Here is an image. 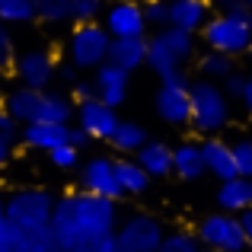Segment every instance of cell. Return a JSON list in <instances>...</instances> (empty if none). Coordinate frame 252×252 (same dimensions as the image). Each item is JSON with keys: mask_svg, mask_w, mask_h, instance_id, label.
Returning <instances> with one entry per match:
<instances>
[{"mask_svg": "<svg viewBox=\"0 0 252 252\" xmlns=\"http://www.w3.org/2000/svg\"><path fill=\"white\" fill-rule=\"evenodd\" d=\"M122 220L118 201L90 195V191H64L55 198L51 211V243L55 252H86L96 243L115 236V227Z\"/></svg>", "mask_w": 252, "mask_h": 252, "instance_id": "cell-1", "label": "cell"}, {"mask_svg": "<svg viewBox=\"0 0 252 252\" xmlns=\"http://www.w3.org/2000/svg\"><path fill=\"white\" fill-rule=\"evenodd\" d=\"M55 198L42 185H19L6 191V223L13 233V252H55L51 211Z\"/></svg>", "mask_w": 252, "mask_h": 252, "instance_id": "cell-2", "label": "cell"}, {"mask_svg": "<svg viewBox=\"0 0 252 252\" xmlns=\"http://www.w3.org/2000/svg\"><path fill=\"white\" fill-rule=\"evenodd\" d=\"M0 109H6L19 125H70L77 105L61 90H29V86H10L3 93Z\"/></svg>", "mask_w": 252, "mask_h": 252, "instance_id": "cell-3", "label": "cell"}, {"mask_svg": "<svg viewBox=\"0 0 252 252\" xmlns=\"http://www.w3.org/2000/svg\"><path fill=\"white\" fill-rule=\"evenodd\" d=\"M204 51H217L227 58H243L252 45V13L246 6L240 10H214L204 29L198 32Z\"/></svg>", "mask_w": 252, "mask_h": 252, "instance_id": "cell-4", "label": "cell"}, {"mask_svg": "<svg viewBox=\"0 0 252 252\" xmlns=\"http://www.w3.org/2000/svg\"><path fill=\"white\" fill-rule=\"evenodd\" d=\"M189 96H191V118H189V128L195 131L198 137H220L227 131L230 118H233V102L227 99V93L220 90V83H211V80H191L189 86Z\"/></svg>", "mask_w": 252, "mask_h": 252, "instance_id": "cell-5", "label": "cell"}, {"mask_svg": "<svg viewBox=\"0 0 252 252\" xmlns=\"http://www.w3.org/2000/svg\"><path fill=\"white\" fill-rule=\"evenodd\" d=\"M198 55V35L179 29H157L147 38V64L144 67L150 74H157L160 80H166L172 74H182L185 64H191Z\"/></svg>", "mask_w": 252, "mask_h": 252, "instance_id": "cell-6", "label": "cell"}, {"mask_svg": "<svg viewBox=\"0 0 252 252\" xmlns=\"http://www.w3.org/2000/svg\"><path fill=\"white\" fill-rule=\"evenodd\" d=\"M109 32L102 29V23H86V26H74L64 42V55L67 64H74L77 70H96L109 61Z\"/></svg>", "mask_w": 252, "mask_h": 252, "instance_id": "cell-7", "label": "cell"}, {"mask_svg": "<svg viewBox=\"0 0 252 252\" xmlns=\"http://www.w3.org/2000/svg\"><path fill=\"white\" fill-rule=\"evenodd\" d=\"M169 227L157 214L147 211H134V214L122 217L115 227V243L122 252H157L166 240Z\"/></svg>", "mask_w": 252, "mask_h": 252, "instance_id": "cell-8", "label": "cell"}, {"mask_svg": "<svg viewBox=\"0 0 252 252\" xmlns=\"http://www.w3.org/2000/svg\"><path fill=\"white\" fill-rule=\"evenodd\" d=\"M191 233H195L198 246L208 249V252H249V243H246L243 227H240V217L223 214V211L204 214L195 223Z\"/></svg>", "mask_w": 252, "mask_h": 252, "instance_id": "cell-9", "label": "cell"}, {"mask_svg": "<svg viewBox=\"0 0 252 252\" xmlns=\"http://www.w3.org/2000/svg\"><path fill=\"white\" fill-rule=\"evenodd\" d=\"M189 74H172L166 80H160L157 86V96H154V109L160 115L163 125L169 128H189V118H191V96H189Z\"/></svg>", "mask_w": 252, "mask_h": 252, "instance_id": "cell-10", "label": "cell"}, {"mask_svg": "<svg viewBox=\"0 0 252 252\" xmlns=\"http://www.w3.org/2000/svg\"><path fill=\"white\" fill-rule=\"evenodd\" d=\"M77 189L90 191V195L109 198V201H122V189H118V176H115V157L109 154H93L86 157L77 169Z\"/></svg>", "mask_w": 252, "mask_h": 252, "instance_id": "cell-11", "label": "cell"}, {"mask_svg": "<svg viewBox=\"0 0 252 252\" xmlns=\"http://www.w3.org/2000/svg\"><path fill=\"white\" fill-rule=\"evenodd\" d=\"M58 55L51 48H29L23 55H16L13 61V77L19 86L29 90H51L58 80Z\"/></svg>", "mask_w": 252, "mask_h": 252, "instance_id": "cell-12", "label": "cell"}, {"mask_svg": "<svg viewBox=\"0 0 252 252\" xmlns=\"http://www.w3.org/2000/svg\"><path fill=\"white\" fill-rule=\"evenodd\" d=\"M102 29L109 38H144L147 35V19H144V6L137 0H115L102 10Z\"/></svg>", "mask_w": 252, "mask_h": 252, "instance_id": "cell-13", "label": "cell"}, {"mask_svg": "<svg viewBox=\"0 0 252 252\" xmlns=\"http://www.w3.org/2000/svg\"><path fill=\"white\" fill-rule=\"evenodd\" d=\"M74 122H77V128H80L90 141L109 144L122 118H118V109L99 102V99H90V102H80L74 109Z\"/></svg>", "mask_w": 252, "mask_h": 252, "instance_id": "cell-14", "label": "cell"}, {"mask_svg": "<svg viewBox=\"0 0 252 252\" xmlns=\"http://www.w3.org/2000/svg\"><path fill=\"white\" fill-rule=\"evenodd\" d=\"M166 13H169V29L189 32V35H198L204 29V23L214 13V3L211 0H166Z\"/></svg>", "mask_w": 252, "mask_h": 252, "instance_id": "cell-15", "label": "cell"}, {"mask_svg": "<svg viewBox=\"0 0 252 252\" xmlns=\"http://www.w3.org/2000/svg\"><path fill=\"white\" fill-rule=\"evenodd\" d=\"M90 80H93V86H96V99H99V102L112 105V109L125 105L128 90H131V74L118 70L115 64H102V67L93 70Z\"/></svg>", "mask_w": 252, "mask_h": 252, "instance_id": "cell-16", "label": "cell"}, {"mask_svg": "<svg viewBox=\"0 0 252 252\" xmlns=\"http://www.w3.org/2000/svg\"><path fill=\"white\" fill-rule=\"evenodd\" d=\"M201 157H204V169L208 176H214L217 182H227L236 176V160H233V147L223 137H204L201 141Z\"/></svg>", "mask_w": 252, "mask_h": 252, "instance_id": "cell-17", "label": "cell"}, {"mask_svg": "<svg viewBox=\"0 0 252 252\" xmlns=\"http://www.w3.org/2000/svg\"><path fill=\"white\" fill-rule=\"evenodd\" d=\"M67 134H70V125H26L19 131V144L26 150H35V154H51L55 147L67 144Z\"/></svg>", "mask_w": 252, "mask_h": 252, "instance_id": "cell-18", "label": "cell"}, {"mask_svg": "<svg viewBox=\"0 0 252 252\" xmlns=\"http://www.w3.org/2000/svg\"><path fill=\"white\" fill-rule=\"evenodd\" d=\"M172 176L182 182H198L208 176L201 157V141H179L172 147Z\"/></svg>", "mask_w": 252, "mask_h": 252, "instance_id": "cell-19", "label": "cell"}, {"mask_svg": "<svg viewBox=\"0 0 252 252\" xmlns=\"http://www.w3.org/2000/svg\"><path fill=\"white\" fill-rule=\"evenodd\" d=\"M125 74H134L147 64V35L144 38H112L109 45V61Z\"/></svg>", "mask_w": 252, "mask_h": 252, "instance_id": "cell-20", "label": "cell"}, {"mask_svg": "<svg viewBox=\"0 0 252 252\" xmlns=\"http://www.w3.org/2000/svg\"><path fill=\"white\" fill-rule=\"evenodd\" d=\"M217 211H223V214H243L246 208H252V179H243V176H233L227 179V182L217 185Z\"/></svg>", "mask_w": 252, "mask_h": 252, "instance_id": "cell-21", "label": "cell"}, {"mask_svg": "<svg viewBox=\"0 0 252 252\" xmlns=\"http://www.w3.org/2000/svg\"><path fill=\"white\" fill-rule=\"evenodd\" d=\"M134 160H137V166L147 172L150 179H169L172 176V147L166 141L150 137V141L134 154Z\"/></svg>", "mask_w": 252, "mask_h": 252, "instance_id": "cell-22", "label": "cell"}, {"mask_svg": "<svg viewBox=\"0 0 252 252\" xmlns=\"http://www.w3.org/2000/svg\"><path fill=\"white\" fill-rule=\"evenodd\" d=\"M115 176H118V189H122L125 198H141V195H147L150 182H154L147 172L137 166L134 157H115Z\"/></svg>", "mask_w": 252, "mask_h": 252, "instance_id": "cell-23", "label": "cell"}, {"mask_svg": "<svg viewBox=\"0 0 252 252\" xmlns=\"http://www.w3.org/2000/svg\"><path fill=\"white\" fill-rule=\"evenodd\" d=\"M147 141H150V134H147V128H144L141 122H128V118H122L118 128H115V134H112V141H109V147L115 150L118 157H134Z\"/></svg>", "mask_w": 252, "mask_h": 252, "instance_id": "cell-24", "label": "cell"}, {"mask_svg": "<svg viewBox=\"0 0 252 252\" xmlns=\"http://www.w3.org/2000/svg\"><path fill=\"white\" fill-rule=\"evenodd\" d=\"M233 70H236V61L227 58V55H217V51H204V55H198V77H201V80L223 83Z\"/></svg>", "mask_w": 252, "mask_h": 252, "instance_id": "cell-25", "label": "cell"}, {"mask_svg": "<svg viewBox=\"0 0 252 252\" xmlns=\"http://www.w3.org/2000/svg\"><path fill=\"white\" fill-rule=\"evenodd\" d=\"M35 19L38 16L32 0H0V23L3 26H29Z\"/></svg>", "mask_w": 252, "mask_h": 252, "instance_id": "cell-26", "label": "cell"}, {"mask_svg": "<svg viewBox=\"0 0 252 252\" xmlns=\"http://www.w3.org/2000/svg\"><path fill=\"white\" fill-rule=\"evenodd\" d=\"M38 23L45 26H61L70 23V0H32Z\"/></svg>", "mask_w": 252, "mask_h": 252, "instance_id": "cell-27", "label": "cell"}, {"mask_svg": "<svg viewBox=\"0 0 252 252\" xmlns=\"http://www.w3.org/2000/svg\"><path fill=\"white\" fill-rule=\"evenodd\" d=\"M105 3L102 0H70V23L86 26V23H99L102 19Z\"/></svg>", "mask_w": 252, "mask_h": 252, "instance_id": "cell-28", "label": "cell"}, {"mask_svg": "<svg viewBox=\"0 0 252 252\" xmlns=\"http://www.w3.org/2000/svg\"><path fill=\"white\" fill-rule=\"evenodd\" d=\"M48 163L55 169H61V172H77V169H80V163H83V157H80V150H77V147L61 144V147H55L48 154Z\"/></svg>", "mask_w": 252, "mask_h": 252, "instance_id": "cell-29", "label": "cell"}, {"mask_svg": "<svg viewBox=\"0 0 252 252\" xmlns=\"http://www.w3.org/2000/svg\"><path fill=\"white\" fill-rule=\"evenodd\" d=\"M230 147H233V160H236V176L252 179V137H240Z\"/></svg>", "mask_w": 252, "mask_h": 252, "instance_id": "cell-30", "label": "cell"}, {"mask_svg": "<svg viewBox=\"0 0 252 252\" xmlns=\"http://www.w3.org/2000/svg\"><path fill=\"white\" fill-rule=\"evenodd\" d=\"M13 61H16V38H13L10 26L0 23V74L13 70Z\"/></svg>", "mask_w": 252, "mask_h": 252, "instance_id": "cell-31", "label": "cell"}, {"mask_svg": "<svg viewBox=\"0 0 252 252\" xmlns=\"http://www.w3.org/2000/svg\"><path fill=\"white\" fill-rule=\"evenodd\" d=\"M144 19H147V29H166L169 13H166V0H144Z\"/></svg>", "mask_w": 252, "mask_h": 252, "instance_id": "cell-32", "label": "cell"}, {"mask_svg": "<svg viewBox=\"0 0 252 252\" xmlns=\"http://www.w3.org/2000/svg\"><path fill=\"white\" fill-rule=\"evenodd\" d=\"M70 102L80 105V102H90V99H96V86H93V80H86V77H80L74 86H70Z\"/></svg>", "mask_w": 252, "mask_h": 252, "instance_id": "cell-33", "label": "cell"}, {"mask_svg": "<svg viewBox=\"0 0 252 252\" xmlns=\"http://www.w3.org/2000/svg\"><path fill=\"white\" fill-rule=\"evenodd\" d=\"M243 86H246V74H243V70H233V74H230L227 80L220 83V90L227 93V99H230V102H233V99L240 102V93H243Z\"/></svg>", "mask_w": 252, "mask_h": 252, "instance_id": "cell-34", "label": "cell"}, {"mask_svg": "<svg viewBox=\"0 0 252 252\" xmlns=\"http://www.w3.org/2000/svg\"><path fill=\"white\" fill-rule=\"evenodd\" d=\"M19 131H23V125H19L6 109H0V137H6V141H16V144H19Z\"/></svg>", "mask_w": 252, "mask_h": 252, "instance_id": "cell-35", "label": "cell"}, {"mask_svg": "<svg viewBox=\"0 0 252 252\" xmlns=\"http://www.w3.org/2000/svg\"><path fill=\"white\" fill-rule=\"evenodd\" d=\"M13 160H16V141H6V137H0V169H6Z\"/></svg>", "mask_w": 252, "mask_h": 252, "instance_id": "cell-36", "label": "cell"}, {"mask_svg": "<svg viewBox=\"0 0 252 252\" xmlns=\"http://www.w3.org/2000/svg\"><path fill=\"white\" fill-rule=\"evenodd\" d=\"M58 80H61V83H67V86H74L77 80H80V70H77L74 64L61 61V64H58Z\"/></svg>", "mask_w": 252, "mask_h": 252, "instance_id": "cell-37", "label": "cell"}, {"mask_svg": "<svg viewBox=\"0 0 252 252\" xmlns=\"http://www.w3.org/2000/svg\"><path fill=\"white\" fill-rule=\"evenodd\" d=\"M67 144H70V147H77V150H80V154H83V147H90V137H86L83 134V131L80 128H77V125H70V134H67Z\"/></svg>", "mask_w": 252, "mask_h": 252, "instance_id": "cell-38", "label": "cell"}, {"mask_svg": "<svg viewBox=\"0 0 252 252\" xmlns=\"http://www.w3.org/2000/svg\"><path fill=\"white\" fill-rule=\"evenodd\" d=\"M240 105H243V112L252 118V74H246V86H243V93H240Z\"/></svg>", "mask_w": 252, "mask_h": 252, "instance_id": "cell-39", "label": "cell"}, {"mask_svg": "<svg viewBox=\"0 0 252 252\" xmlns=\"http://www.w3.org/2000/svg\"><path fill=\"white\" fill-rule=\"evenodd\" d=\"M240 217V227H243V236H246V243H249V249H252V208H246L243 214H236Z\"/></svg>", "mask_w": 252, "mask_h": 252, "instance_id": "cell-40", "label": "cell"}, {"mask_svg": "<svg viewBox=\"0 0 252 252\" xmlns=\"http://www.w3.org/2000/svg\"><path fill=\"white\" fill-rule=\"evenodd\" d=\"M0 252H13V233H10V223H0Z\"/></svg>", "mask_w": 252, "mask_h": 252, "instance_id": "cell-41", "label": "cell"}, {"mask_svg": "<svg viewBox=\"0 0 252 252\" xmlns=\"http://www.w3.org/2000/svg\"><path fill=\"white\" fill-rule=\"evenodd\" d=\"M86 252H122L118 249V243H115V236H109V240H102V243H96L93 249H86Z\"/></svg>", "mask_w": 252, "mask_h": 252, "instance_id": "cell-42", "label": "cell"}, {"mask_svg": "<svg viewBox=\"0 0 252 252\" xmlns=\"http://www.w3.org/2000/svg\"><path fill=\"white\" fill-rule=\"evenodd\" d=\"M217 10H240V6H246L243 0H214Z\"/></svg>", "mask_w": 252, "mask_h": 252, "instance_id": "cell-43", "label": "cell"}, {"mask_svg": "<svg viewBox=\"0 0 252 252\" xmlns=\"http://www.w3.org/2000/svg\"><path fill=\"white\" fill-rule=\"evenodd\" d=\"M0 223H6V195L0 191Z\"/></svg>", "mask_w": 252, "mask_h": 252, "instance_id": "cell-44", "label": "cell"}, {"mask_svg": "<svg viewBox=\"0 0 252 252\" xmlns=\"http://www.w3.org/2000/svg\"><path fill=\"white\" fill-rule=\"evenodd\" d=\"M243 3H246V10H249V13H252V0H243Z\"/></svg>", "mask_w": 252, "mask_h": 252, "instance_id": "cell-45", "label": "cell"}, {"mask_svg": "<svg viewBox=\"0 0 252 252\" xmlns=\"http://www.w3.org/2000/svg\"><path fill=\"white\" fill-rule=\"evenodd\" d=\"M246 55H249V61H252V45H249V51H246Z\"/></svg>", "mask_w": 252, "mask_h": 252, "instance_id": "cell-46", "label": "cell"}, {"mask_svg": "<svg viewBox=\"0 0 252 252\" xmlns=\"http://www.w3.org/2000/svg\"><path fill=\"white\" fill-rule=\"evenodd\" d=\"M195 252H208V249H201V246H198V249H195Z\"/></svg>", "mask_w": 252, "mask_h": 252, "instance_id": "cell-47", "label": "cell"}, {"mask_svg": "<svg viewBox=\"0 0 252 252\" xmlns=\"http://www.w3.org/2000/svg\"><path fill=\"white\" fill-rule=\"evenodd\" d=\"M211 3H214V0H211Z\"/></svg>", "mask_w": 252, "mask_h": 252, "instance_id": "cell-48", "label": "cell"}]
</instances>
